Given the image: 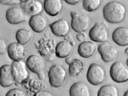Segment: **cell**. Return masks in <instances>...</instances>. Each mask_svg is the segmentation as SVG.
I'll return each mask as SVG.
<instances>
[{
  "mask_svg": "<svg viewBox=\"0 0 128 96\" xmlns=\"http://www.w3.org/2000/svg\"><path fill=\"white\" fill-rule=\"evenodd\" d=\"M100 0H84L83 1V7L86 11L89 12L94 11L100 6Z\"/></svg>",
  "mask_w": 128,
  "mask_h": 96,
  "instance_id": "obj_24",
  "label": "cell"
},
{
  "mask_svg": "<svg viewBox=\"0 0 128 96\" xmlns=\"http://www.w3.org/2000/svg\"><path fill=\"white\" fill-rule=\"evenodd\" d=\"M44 8L48 15L55 16L61 11L62 3L60 0H46L44 2Z\"/></svg>",
  "mask_w": 128,
  "mask_h": 96,
  "instance_id": "obj_18",
  "label": "cell"
},
{
  "mask_svg": "<svg viewBox=\"0 0 128 96\" xmlns=\"http://www.w3.org/2000/svg\"><path fill=\"white\" fill-rule=\"evenodd\" d=\"M65 1L68 4L70 5H76L79 3V0H65Z\"/></svg>",
  "mask_w": 128,
  "mask_h": 96,
  "instance_id": "obj_31",
  "label": "cell"
},
{
  "mask_svg": "<svg viewBox=\"0 0 128 96\" xmlns=\"http://www.w3.org/2000/svg\"><path fill=\"white\" fill-rule=\"evenodd\" d=\"M84 68V64L79 59L74 58L73 61L69 65L68 73L72 77L78 75Z\"/></svg>",
  "mask_w": 128,
  "mask_h": 96,
  "instance_id": "obj_22",
  "label": "cell"
},
{
  "mask_svg": "<svg viewBox=\"0 0 128 96\" xmlns=\"http://www.w3.org/2000/svg\"><path fill=\"white\" fill-rule=\"evenodd\" d=\"M123 96H128V90L125 92Z\"/></svg>",
  "mask_w": 128,
  "mask_h": 96,
  "instance_id": "obj_34",
  "label": "cell"
},
{
  "mask_svg": "<svg viewBox=\"0 0 128 96\" xmlns=\"http://www.w3.org/2000/svg\"><path fill=\"white\" fill-rule=\"evenodd\" d=\"M110 74L115 82H126L128 81V68L122 62H114L111 66Z\"/></svg>",
  "mask_w": 128,
  "mask_h": 96,
  "instance_id": "obj_6",
  "label": "cell"
},
{
  "mask_svg": "<svg viewBox=\"0 0 128 96\" xmlns=\"http://www.w3.org/2000/svg\"><path fill=\"white\" fill-rule=\"evenodd\" d=\"M26 65L30 71L38 75L40 79L42 80L45 78V64L40 57L36 55H30L26 60Z\"/></svg>",
  "mask_w": 128,
  "mask_h": 96,
  "instance_id": "obj_7",
  "label": "cell"
},
{
  "mask_svg": "<svg viewBox=\"0 0 128 96\" xmlns=\"http://www.w3.org/2000/svg\"><path fill=\"white\" fill-rule=\"evenodd\" d=\"M0 54L5 53L7 48V43L6 41L2 39H0Z\"/></svg>",
  "mask_w": 128,
  "mask_h": 96,
  "instance_id": "obj_28",
  "label": "cell"
},
{
  "mask_svg": "<svg viewBox=\"0 0 128 96\" xmlns=\"http://www.w3.org/2000/svg\"><path fill=\"white\" fill-rule=\"evenodd\" d=\"M96 45L91 41H83L81 43L78 48L79 55L84 58H89L92 57L96 52Z\"/></svg>",
  "mask_w": 128,
  "mask_h": 96,
  "instance_id": "obj_17",
  "label": "cell"
},
{
  "mask_svg": "<svg viewBox=\"0 0 128 96\" xmlns=\"http://www.w3.org/2000/svg\"><path fill=\"white\" fill-rule=\"evenodd\" d=\"M97 96H118V91L114 86L105 85L99 90Z\"/></svg>",
  "mask_w": 128,
  "mask_h": 96,
  "instance_id": "obj_23",
  "label": "cell"
},
{
  "mask_svg": "<svg viewBox=\"0 0 128 96\" xmlns=\"http://www.w3.org/2000/svg\"><path fill=\"white\" fill-rule=\"evenodd\" d=\"M86 34L84 33V32L78 33L76 35V38H77V40L80 42L85 40L86 39Z\"/></svg>",
  "mask_w": 128,
  "mask_h": 96,
  "instance_id": "obj_29",
  "label": "cell"
},
{
  "mask_svg": "<svg viewBox=\"0 0 128 96\" xmlns=\"http://www.w3.org/2000/svg\"><path fill=\"white\" fill-rule=\"evenodd\" d=\"M89 36L91 40L95 42L104 43L108 40L109 32L107 25L103 22L96 23L90 30Z\"/></svg>",
  "mask_w": 128,
  "mask_h": 96,
  "instance_id": "obj_5",
  "label": "cell"
},
{
  "mask_svg": "<svg viewBox=\"0 0 128 96\" xmlns=\"http://www.w3.org/2000/svg\"><path fill=\"white\" fill-rule=\"evenodd\" d=\"M72 50V46L69 42L67 41L59 42L55 49V53L58 57L65 58L68 57Z\"/></svg>",
  "mask_w": 128,
  "mask_h": 96,
  "instance_id": "obj_20",
  "label": "cell"
},
{
  "mask_svg": "<svg viewBox=\"0 0 128 96\" xmlns=\"http://www.w3.org/2000/svg\"><path fill=\"white\" fill-rule=\"evenodd\" d=\"M6 96H26L24 92L22 90L18 88L10 90L6 94Z\"/></svg>",
  "mask_w": 128,
  "mask_h": 96,
  "instance_id": "obj_25",
  "label": "cell"
},
{
  "mask_svg": "<svg viewBox=\"0 0 128 96\" xmlns=\"http://www.w3.org/2000/svg\"><path fill=\"white\" fill-rule=\"evenodd\" d=\"M29 25L33 31L40 33L44 31L46 28L47 21L42 15L38 14L31 17Z\"/></svg>",
  "mask_w": 128,
  "mask_h": 96,
  "instance_id": "obj_15",
  "label": "cell"
},
{
  "mask_svg": "<svg viewBox=\"0 0 128 96\" xmlns=\"http://www.w3.org/2000/svg\"><path fill=\"white\" fill-rule=\"evenodd\" d=\"M69 94L70 96H90L88 87L82 82L74 83L69 90Z\"/></svg>",
  "mask_w": 128,
  "mask_h": 96,
  "instance_id": "obj_19",
  "label": "cell"
},
{
  "mask_svg": "<svg viewBox=\"0 0 128 96\" xmlns=\"http://www.w3.org/2000/svg\"><path fill=\"white\" fill-rule=\"evenodd\" d=\"M105 72L104 68L98 63H92L90 65L86 74L88 82L96 86L102 83L105 79Z\"/></svg>",
  "mask_w": 128,
  "mask_h": 96,
  "instance_id": "obj_2",
  "label": "cell"
},
{
  "mask_svg": "<svg viewBox=\"0 0 128 96\" xmlns=\"http://www.w3.org/2000/svg\"><path fill=\"white\" fill-rule=\"evenodd\" d=\"M8 53L9 57L14 61L22 60L26 55L24 47L18 43L10 44L8 48Z\"/></svg>",
  "mask_w": 128,
  "mask_h": 96,
  "instance_id": "obj_13",
  "label": "cell"
},
{
  "mask_svg": "<svg viewBox=\"0 0 128 96\" xmlns=\"http://www.w3.org/2000/svg\"><path fill=\"white\" fill-rule=\"evenodd\" d=\"M34 96H54L50 92L45 90L38 91L34 95Z\"/></svg>",
  "mask_w": 128,
  "mask_h": 96,
  "instance_id": "obj_27",
  "label": "cell"
},
{
  "mask_svg": "<svg viewBox=\"0 0 128 96\" xmlns=\"http://www.w3.org/2000/svg\"><path fill=\"white\" fill-rule=\"evenodd\" d=\"M70 15L71 26L73 30L78 33H81L88 29L90 26V19L87 16L75 11L71 12Z\"/></svg>",
  "mask_w": 128,
  "mask_h": 96,
  "instance_id": "obj_4",
  "label": "cell"
},
{
  "mask_svg": "<svg viewBox=\"0 0 128 96\" xmlns=\"http://www.w3.org/2000/svg\"><path fill=\"white\" fill-rule=\"evenodd\" d=\"M16 37L18 43L22 45H25L32 39V33L27 29H20L16 32Z\"/></svg>",
  "mask_w": 128,
  "mask_h": 96,
  "instance_id": "obj_21",
  "label": "cell"
},
{
  "mask_svg": "<svg viewBox=\"0 0 128 96\" xmlns=\"http://www.w3.org/2000/svg\"><path fill=\"white\" fill-rule=\"evenodd\" d=\"M74 58L71 57H68L65 60V62L66 64L70 65L73 61Z\"/></svg>",
  "mask_w": 128,
  "mask_h": 96,
  "instance_id": "obj_32",
  "label": "cell"
},
{
  "mask_svg": "<svg viewBox=\"0 0 128 96\" xmlns=\"http://www.w3.org/2000/svg\"><path fill=\"white\" fill-rule=\"evenodd\" d=\"M26 65V64L23 60L14 61L12 65L15 81L18 83L24 82L28 77V72Z\"/></svg>",
  "mask_w": 128,
  "mask_h": 96,
  "instance_id": "obj_8",
  "label": "cell"
},
{
  "mask_svg": "<svg viewBox=\"0 0 128 96\" xmlns=\"http://www.w3.org/2000/svg\"><path fill=\"white\" fill-rule=\"evenodd\" d=\"M6 18L8 22L13 25L26 22L28 19L27 14L22 9L15 7L10 8L7 11Z\"/></svg>",
  "mask_w": 128,
  "mask_h": 96,
  "instance_id": "obj_9",
  "label": "cell"
},
{
  "mask_svg": "<svg viewBox=\"0 0 128 96\" xmlns=\"http://www.w3.org/2000/svg\"><path fill=\"white\" fill-rule=\"evenodd\" d=\"M20 6L22 10L28 15L33 16L40 14L43 11V5L40 1L36 0L20 1Z\"/></svg>",
  "mask_w": 128,
  "mask_h": 96,
  "instance_id": "obj_11",
  "label": "cell"
},
{
  "mask_svg": "<svg viewBox=\"0 0 128 96\" xmlns=\"http://www.w3.org/2000/svg\"><path fill=\"white\" fill-rule=\"evenodd\" d=\"M70 44L71 46H72L73 47L74 46H75V41H74V40H73V41H71V42H70Z\"/></svg>",
  "mask_w": 128,
  "mask_h": 96,
  "instance_id": "obj_33",
  "label": "cell"
},
{
  "mask_svg": "<svg viewBox=\"0 0 128 96\" xmlns=\"http://www.w3.org/2000/svg\"><path fill=\"white\" fill-rule=\"evenodd\" d=\"M50 27L53 34L59 37L65 36L69 33L70 30L68 22L64 19L53 23L50 25Z\"/></svg>",
  "mask_w": 128,
  "mask_h": 96,
  "instance_id": "obj_14",
  "label": "cell"
},
{
  "mask_svg": "<svg viewBox=\"0 0 128 96\" xmlns=\"http://www.w3.org/2000/svg\"><path fill=\"white\" fill-rule=\"evenodd\" d=\"M112 39L118 46L128 45V28L121 27L116 29L112 34Z\"/></svg>",
  "mask_w": 128,
  "mask_h": 96,
  "instance_id": "obj_16",
  "label": "cell"
},
{
  "mask_svg": "<svg viewBox=\"0 0 128 96\" xmlns=\"http://www.w3.org/2000/svg\"><path fill=\"white\" fill-rule=\"evenodd\" d=\"M0 4L5 5H16L20 4L21 2L18 0H1Z\"/></svg>",
  "mask_w": 128,
  "mask_h": 96,
  "instance_id": "obj_26",
  "label": "cell"
},
{
  "mask_svg": "<svg viewBox=\"0 0 128 96\" xmlns=\"http://www.w3.org/2000/svg\"><path fill=\"white\" fill-rule=\"evenodd\" d=\"M48 75L51 86L54 88H59L64 85L67 73L62 66L55 65L50 69Z\"/></svg>",
  "mask_w": 128,
  "mask_h": 96,
  "instance_id": "obj_3",
  "label": "cell"
},
{
  "mask_svg": "<svg viewBox=\"0 0 128 96\" xmlns=\"http://www.w3.org/2000/svg\"><path fill=\"white\" fill-rule=\"evenodd\" d=\"M126 9L124 6L119 2L112 1L107 4L103 9L104 19L111 23L121 22L125 16Z\"/></svg>",
  "mask_w": 128,
  "mask_h": 96,
  "instance_id": "obj_1",
  "label": "cell"
},
{
  "mask_svg": "<svg viewBox=\"0 0 128 96\" xmlns=\"http://www.w3.org/2000/svg\"><path fill=\"white\" fill-rule=\"evenodd\" d=\"M126 64L128 67V58L127 59V61H126Z\"/></svg>",
  "mask_w": 128,
  "mask_h": 96,
  "instance_id": "obj_35",
  "label": "cell"
},
{
  "mask_svg": "<svg viewBox=\"0 0 128 96\" xmlns=\"http://www.w3.org/2000/svg\"><path fill=\"white\" fill-rule=\"evenodd\" d=\"M15 81L12 66L10 65H4L0 68V83L2 87H9L13 85Z\"/></svg>",
  "mask_w": 128,
  "mask_h": 96,
  "instance_id": "obj_12",
  "label": "cell"
},
{
  "mask_svg": "<svg viewBox=\"0 0 128 96\" xmlns=\"http://www.w3.org/2000/svg\"><path fill=\"white\" fill-rule=\"evenodd\" d=\"M64 39L65 40L69 43L74 40H73V36L71 33H68L64 37Z\"/></svg>",
  "mask_w": 128,
  "mask_h": 96,
  "instance_id": "obj_30",
  "label": "cell"
},
{
  "mask_svg": "<svg viewBox=\"0 0 128 96\" xmlns=\"http://www.w3.org/2000/svg\"><path fill=\"white\" fill-rule=\"evenodd\" d=\"M98 51L102 60L106 62L113 61L118 55V50L116 48L108 42L100 44L98 46Z\"/></svg>",
  "mask_w": 128,
  "mask_h": 96,
  "instance_id": "obj_10",
  "label": "cell"
}]
</instances>
